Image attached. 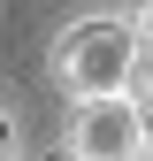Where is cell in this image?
<instances>
[{"mask_svg": "<svg viewBox=\"0 0 153 161\" xmlns=\"http://www.w3.org/2000/svg\"><path fill=\"white\" fill-rule=\"evenodd\" d=\"M54 77L69 100H115L138 85V38L130 15H84L54 38Z\"/></svg>", "mask_w": 153, "mask_h": 161, "instance_id": "1", "label": "cell"}, {"mask_svg": "<svg viewBox=\"0 0 153 161\" xmlns=\"http://www.w3.org/2000/svg\"><path fill=\"white\" fill-rule=\"evenodd\" d=\"M153 146L138 92H115V100H76L69 115V161H138Z\"/></svg>", "mask_w": 153, "mask_h": 161, "instance_id": "2", "label": "cell"}, {"mask_svg": "<svg viewBox=\"0 0 153 161\" xmlns=\"http://www.w3.org/2000/svg\"><path fill=\"white\" fill-rule=\"evenodd\" d=\"M130 38H138V69H153V0L130 8Z\"/></svg>", "mask_w": 153, "mask_h": 161, "instance_id": "3", "label": "cell"}, {"mask_svg": "<svg viewBox=\"0 0 153 161\" xmlns=\"http://www.w3.org/2000/svg\"><path fill=\"white\" fill-rule=\"evenodd\" d=\"M130 92H138V108H145V130H153V69H138V85H130Z\"/></svg>", "mask_w": 153, "mask_h": 161, "instance_id": "4", "label": "cell"}, {"mask_svg": "<svg viewBox=\"0 0 153 161\" xmlns=\"http://www.w3.org/2000/svg\"><path fill=\"white\" fill-rule=\"evenodd\" d=\"M0 161H8V123H0Z\"/></svg>", "mask_w": 153, "mask_h": 161, "instance_id": "5", "label": "cell"}, {"mask_svg": "<svg viewBox=\"0 0 153 161\" xmlns=\"http://www.w3.org/2000/svg\"><path fill=\"white\" fill-rule=\"evenodd\" d=\"M138 161H153V146H145V153H138Z\"/></svg>", "mask_w": 153, "mask_h": 161, "instance_id": "6", "label": "cell"}, {"mask_svg": "<svg viewBox=\"0 0 153 161\" xmlns=\"http://www.w3.org/2000/svg\"><path fill=\"white\" fill-rule=\"evenodd\" d=\"M61 161H69V153H61Z\"/></svg>", "mask_w": 153, "mask_h": 161, "instance_id": "7", "label": "cell"}]
</instances>
